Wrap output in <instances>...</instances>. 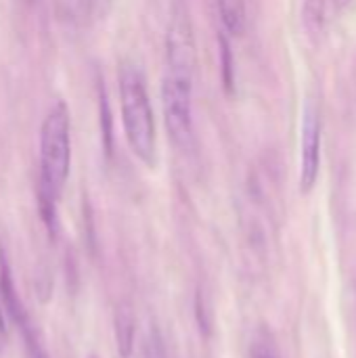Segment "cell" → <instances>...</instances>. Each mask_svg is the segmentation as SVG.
<instances>
[{
    "label": "cell",
    "instance_id": "cell-7",
    "mask_svg": "<svg viewBox=\"0 0 356 358\" xmlns=\"http://www.w3.org/2000/svg\"><path fill=\"white\" fill-rule=\"evenodd\" d=\"M113 334H115V348L120 358H130L134 352V338H136V319L128 304H120L113 317Z\"/></svg>",
    "mask_w": 356,
    "mask_h": 358
},
{
    "label": "cell",
    "instance_id": "cell-11",
    "mask_svg": "<svg viewBox=\"0 0 356 358\" xmlns=\"http://www.w3.org/2000/svg\"><path fill=\"white\" fill-rule=\"evenodd\" d=\"M115 0H88V13L94 19H105L113 8Z\"/></svg>",
    "mask_w": 356,
    "mask_h": 358
},
{
    "label": "cell",
    "instance_id": "cell-6",
    "mask_svg": "<svg viewBox=\"0 0 356 358\" xmlns=\"http://www.w3.org/2000/svg\"><path fill=\"white\" fill-rule=\"evenodd\" d=\"M319 164H321V120L313 105L306 107L304 120H302V172H300V185L302 191H311L319 176Z\"/></svg>",
    "mask_w": 356,
    "mask_h": 358
},
{
    "label": "cell",
    "instance_id": "cell-12",
    "mask_svg": "<svg viewBox=\"0 0 356 358\" xmlns=\"http://www.w3.org/2000/svg\"><path fill=\"white\" fill-rule=\"evenodd\" d=\"M6 346V323H4V310H2V304H0V355Z\"/></svg>",
    "mask_w": 356,
    "mask_h": 358
},
{
    "label": "cell",
    "instance_id": "cell-9",
    "mask_svg": "<svg viewBox=\"0 0 356 358\" xmlns=\"http://www.w3.org/2000/svg\"><path fill=\"white\" fill-rule=\"evenodd\" d=\"M250 358H279V352L273 344V340L264 334H260L258 338H254L252 346H250Z\"/></svg>",
    "mask_w": 356,
    "mask_h": 358
},
{
    "label": "cell",
    "instance_id": "cell-13",
    "mask_svg": "<svg viewBox=\"0 0 356 358\" xmlns=\"http://www.w3.org/2000/svg\"><path fill=\"white\" fill-rule=\"evenodd\" d=\"M334 4H336L338 8H342V6H346V4H350V0H334Z\"/></svg>",
    "mask_w": 356,
    "mask_h": 358
},
{
    "label": "cell",
    "instance_id": "cell-1",
    "mask_svg": "<svg viewBox=\"0 0 356 358\" xmlns=\"http://www.w3.org/2000/svg\"><path fill=\"white\" fill-rule=\"evenodd\" d=\"M71 166V120L63 103H57L40 128V212L48 229H55L57 203Z\"/></svg>",
    "mask_w": 356,
    "mask_h": 358
},
{
    "label": "cell",
    "instance_id": "cell-15",
    "mask_svg": "<svg viewBox=\"0 0 356 358\" xmlns=\"http://www.w3.org/2000/svg\"><path fill=\"white\" fill-rule=\"evenodd\" d=\"M90 358H97V357H90Z\"/></svg>",
    "mask_w": 356,
    "mask_h": 358
},
{
    "label": "cell",
    "instance_id": "cell-14",
    "mask_svg": "<svg viewBox=\"0 0 356 358\" xmlns=\"http://www.w3.org/2000/svg\"><path fill=\"white\" fill-rule=\"evenodd\" d=\"M57 2H59L61 6H71V4H73V0H57Z\"/></svg>",
    "mask_w": 356,
    "mask_h": 358
},
{
    "label": "cell",
    "instance_id": "cell-3",
    "mask_svg": "<svg viewBox=\"0 0 356 358\" xmlns=\"http://www.w3.org/2000/svg\"><path fill=\"white\" fill-rule=\"evenodd\" d=\"M162 109L172 143L189 151L193 147V78L166 71L162 80Z\"/></svg>",
    "mask_w": 356,
    "mask_h": 358
},
{
    "label": "cell",
    "instance_id": "cell-8",
    "mask_svg": "<svg viewBox=\"0 0 356 358\" xmlns=\"http://www.w3.org/2000/svg\"><path fill=\"white\" fill-rule=\"evenodd\" d=\"M216 2H218V15H220L225 29L231 36H241L248 25L245 0H216Z\"/></svg>",
    "mask_w": 356,
    "mask_h": 358
},
{
    "label": "cell",
    "instance_id": "cell-5",
    "mask_svg": "<svg viewBox=\"0 0 356 358\" xmlns=\"http://www.w3.org/2000/svg\"><path fill=\"white\" fill-rule=\"evenodd\" d=\"M0 304H2V310L10 317V321L19 327L31 358H46L44 348L38 340L36 327L31 325V319L15 289L13 273H10V266H8V260H6V254L2 248H0Z\"/></svg>",
    "mask_w": 356,
    "mask_h": 358
},
{
    "label": "cell",
    "instance_id": "cell-10",
    "mask_svg": "<svg viewBox=\"0 0 356 358\" xmlns=\"http://www.w3.org/2000/svg\"><path fill=\"white\" fill-rule=\"evenodd\" d=\"M145 358H166V348H164V340L162 334L155 325H151L149 334H147V342H145Z\"/></svg>",
    "mask_w": 356,
    "mask_h": 358
},
{
    "label": "cell",
    "instance_id": "cell-4",
    "mask_svg": "<svg viewBox=\"0 0 356 358\" xmlns=\"http://www.w3.org/2000/svg\"><path fill=\"white\" fill-rule=\"evenodd\" d=\"M166 71L195 78V36L185 8H176L166 36Z\"/></svg>",
    "mask_w": 356,
    "mask_h": 358
},
{
    "label": "cell",
    "instance_id": "cell-2",
    "mask_svg": "<svg viewBox=\"0 0 356 358\" xmlns=\"http://www.w3.org/2000/svg\"><path fill=\"white\" fill-rule=\"evenodd\" d=\"M120 105L126 141L132 153L149 168L157 164L155 115L143 73L134 65L120 69Z\"/></svg>",
    "mask_w": 356,
    "mask_h": 358
}]
</instances>
